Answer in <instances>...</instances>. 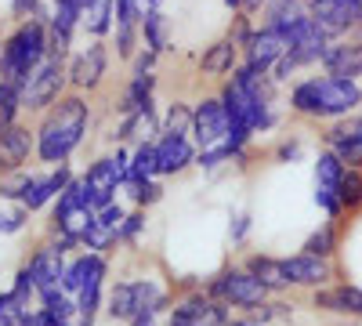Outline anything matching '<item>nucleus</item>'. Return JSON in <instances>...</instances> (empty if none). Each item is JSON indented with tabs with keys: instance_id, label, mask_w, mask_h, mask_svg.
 Here are the masks:
<instances>
[{
	"instance_id": "48",
	"label": "nucleus",
	"mask_w": 362,
	"mask_h": 326,
	"mask_svg": "<svg viewBox=\"0 0 362 326\" xmlns=\"http://www.w3.org/2000/svg\"><path fill=\"white\" fill-rule=\"evenodd\" d=\"M127 326H160V312H141V315H134Z\"/></svg>"
},
{
	"instance_id": "51",
	"label": "nucleus",
	"mask_w": 362,
	"mask_h": 326,
	"mask_svg": "<svg viewBox=\"0 0 362 326\" xmlns=\"http://www.w3.org/2000/svg\"><path fill=\"white\" fill-rule=\"evenodd\" d=\"M62 4H69V8H76L80 15H87L90 8H95V0H62Z\"/></svg>"
},
{
	"instance_id": "9",
	"label": "nucleus",
	"mask_w": 362,
	"mask_h": 326,
	"mask_svg": "<svg viewBox=\"0 0 362 326\" xmlns=\"http://www.w3.org/2000/svg\"><path fill=\"white\" fill-rule=\"evenodd\" d=\"M62 80H66L62 54H47L44 62L25 76V83H22V105L25 109H47L58 98V91H62Z\"/></svg>"
},
{
	"instance_id": "28",
	"label": "nucleus",
	"mask_w": 362,
	"mask_h": 326,
	"mask_svg": "<svg viewBox=\"0 0 362 326\" xmlns=\"http://www.w3.org/2000/svg\"><path fill=\"white\" fill-rule=\"evenodd\" d=\"M148 105H153V76H148V73H134L131 87L124 91L119 109H124V116H134V112H141Z\"/></svg>"
},
{
	"instance_id": "6",
	"label": "nucleus",
	"mask_w": 362,
	"mask_h": 326,
	"mask_svg": "<svg viewBox=\"0 0 362 326\" xmlns=\"http://www.w3.org/2000/svg\"><path fill=\"white\" fill-rule=\"evenodd\" d=\"M127 170H131V160L124 153H116V156H105L98 163H90V170L83 174V192H87V206L90 211H105L112 199V192L119 185H127Z\"/></svg>"
},
{
	"instance_id": "39",
	"label": "nucleus",
	"mask_w": 362,
	"mask_h": 326,
	"mask_svg": "<svg viewBox=\"0 0 362 326\" xmlns=\"http://www.w3.org/2000/svg\"><path fill=\"white\" fill-rule=\"evenodd\" d=\"M11 293L22 301V305H29L37 298V279H33V272H29V264H22V269L15 272V286H11Z\"/></svg>"
},
{
	"instance_id": "4",
	"label": "nucleus",
	"mask_w": 362,
	"mask_h": 326,
	"mask_svg": "<svg viewBox=\"0 0 362 326\" xmlns=\"http://www.w3.org/2000/svg\"><path fill=\"white\" fill-rule=\"evenodd\" d=\"M170 305V298L160 290L156 279H124L109 290V315L119 322H131L141 312H160Z\"/></svg>"
},
{
	"instance_id": "54",
	"label": "nucleus",
	"mask_w": 362,
	"mask_h": 326,
	"mask_svg": "<svg viewBox=\"0 0 362 326\" xmlns=\"http://www.w3.org/2000/svg\"><path fill=\"white\" fill-rule=\"evenodd\" d=\"M225 4H228V8H239V4H243V0H225Z\"/></svg>"
},
{
	"instance_id": "55",
	"label": "nucleus",
	"mask_w": 362,
	"mask_h": 326,
	"mask_svg": "<svg viewBox=\"0 0 362 326\" xmlns=\"http://www.w3.org/2000/svg\"><path fill=\"white\" fill-rule=\"evenodd\" d=\"M355 131H358V134H362V116H358V120H355Z\"/></svg>"
},
{
	"instance_id": "41",
	"label": "nucleus",
	"mask_w": 362,
	"mask_h": 326,
	"mask_svg": "<svg viewBox=\"0 0 362 326\" xmlns=\"http://www.w3.org/2000/svg\"><path fill=\"white\" fill-rule=\"evenodd\" d=\"M131 196H134V203L145 211V206H153V203L163 199V185H160V182H138V185H131Z\"/></svg>"
},
{
	"instance_id": "44",
	"label": "nucleus",
	"mask_w": 362,
	"mask_h": 326,
	"mask_svg": "<svg viewBox=\"0 0 362 326\" xmlns=\"http://www.w3.org/2000/svg\"><path fill=\"white\" fill-rule=\"evenodd\" d=\"M25 218H29L25 206H18V211H11V214H0V232H4V235L22 232V228H25Z\"/></svg>"
},
{
	"instance_id": "13",
	"label": "nucleus",
	"mask_w": 362,
	"mask_h": 326,
	"mask_svg": "<svg viewBox=\"0 0 362 326\" xmlns=\"http://www.w3.org/2000/svg\"><path fill=\"white\" fill-rule=\"evenodd\" d=\"M283 261V272L290 279V286H329L334 279V264L326 257H315V254H293V257H279Z\"/></svg>"
},
{
	"instance_id": "29",
	"label": "nucleus",
	"mask_w": 362,
	"mask_h": 326,
	"mask_svg": "<svg viewBox=\"0 0 362 326\" xmlns=\"http://www.w3.org/2000/svg\"><path fill=\"white\" fill-rule=\"evenodd\" d=\"M337 243H341V235H337V225L329 221V225H319L305 243H300V254H315V257H334L337 254Z\"/></svg>"
},
{
	"instance_id": "18",
	"label": "nucleus",
	"mask_w": 362,
	"mask_h": 326,
	"mask_svg": "<svg viewBox=\"0 0 362 326\" xmlns=\"http://www.w3.org/2000/svg\"><path fill=\"white\" fill-rule=\"evenodd\" d=\"M69 182H73L69 167H62V163H58V170H51L47 177H37V182L29 185V192L22 196V203H18V206H25L29 214H33V211H44V206H47L51 199H58V196H62V189H66Z\"/></svg>"
},
{
	"instance_id": "24",
	"label": "nucleus",
	"mask_w": 362,
	"mask_h": 326,
	"mask_svg": "<svg viewBox=\"0 0 362 326\" xmlns=\"http://www.w3.org/2000/svg\"><path fill=\"white\" fill-rule=\"evenodd\" d=\"M105 272H109V264H105V257H98V264L90 269V279H87V283H83V290L76 293V308H80L76 326H95V315H98V308H102Z\"/></svg>"
},
{
	"instance_id": "3",
	"label": "nucleus",
	"mask_w": 362,
	"mask_h": 326,
	"mask_svg": "<svg viewBox=\"0 0 362 326\" xmlns=\"http://www.w3.org/2000/svg\"><path fill=\"white\" fill-rule=\"evenodd\" d=\"M47 58V37L40 22H22L15 33L4 40V51H0V80L11 83H25V76L33 73L40 62Z\"/></svg>"
},
{
	"instance_id": "46",
	"label": "nucleus",
	"mask_w": 362,
	"mask_h": 326,
	"mask_svg": "<svg viewBox=\"0 0 362 326\" xmlns=\"http://www.w3.org/2000/svg\"><path fill=\"white\" fill-rule=\"evenodd\" d=\"M247 232H250V214H239V218L232 221V243H243Z\"/></svg>"
},
{
	"instance_id": "30",
	"label": "nucleus",
	"mask_w": 362,
	"mask_h": 326,
	"mask_svg": "<svg viewBox=\"0 0 362 326\" xmlns=\"http://www.w3.org/2000/svg\"><path fill=\"white\" fill-rule=\"evenodd\" d=\"M98 257H102V254H90V250H83L80 257H73V261L66 264L62 290H66V293H80V290H83V283L90 279V269L98 264Z\"/></svg>"
},
{
	"instance_id": "22",
	"label": "nucleus",
	"mask_w": 362,
	"mask_h": 326,
	"mask_svg": "<svg viewBox=\"0 0 362 326\" xmlns=\"http://www.w3.org/2000/svg\"><path fill=\"white\" fill-rule=\"evenodd\" d=\"M264 15H268V25H272V29H279L286 40L300 29V22H308V18H312V11H308L305 0H268Z\"/></svg>"
},
{
	"instance_id": "20",
	"label": "nucleus",
	"mask_w": 362,
	"mask_h": 326,
	"mask_svg": "<svg viewBox=\"0 0 362 326\" xmlns=\"http://www.w3.org/2000/svg\"><path fill=\"white\" fill-rule=\"evenodd\" d=\"M196 160V149L185 134H163L156 141V163H160V174H181L189 163Z\"/></svg>"
},
{
	"instance_id": "26",
	"label": "nucleus",
	"mask_w": 362,
	"mask_h": 326,
	"mask_svg": "<svg viewBox=\"0 0 362 326\" xmlns=\"http://www.w3.org/2000/svg\"><path fill=\"white\" fill-rule=\"evenodd\" d=\"M243 269H247L254 279H261V286H264L268 293H279V290H286V286H290V279H286V272H283V261H279V257L250 254Z\"/></svg>"
},
{
	"instance_id": "38",
	"label": "nucleus",
	"mask_w": 362,
	"mask_h": 326,
	"mask_svg": "<svg viewBox=\"0 0 362 326\" xmlns=\"http://www.w3.org/2000/svg\"><path fill=\"white\" fill-rule=\"evenodd\" d=\"M87 29H90V33H109V18H112V0H95V8H90L87 11Z\"/></svg>"
},
{
	"instance_id": "5",
	"label": "nucleus",
	"mask_w": 362,
	"mask_h": 326,
	"mask_svg": "<svg viewBox=\"0 0 362 326\" xmlns=\"http://www.w3.org/2000/svg\"><path fill=\"white\" fill-rule=\"evenodd\" d=\"M221 102H225V109H228V116H232V124H235V127H247L250 134H254V131H268L272 124H276V116L268 112V95L247 87L243 80H232V83L225 87Z\"/></svg>"
},
{
	"instance_id": "1",
	"label": "nucleus",
	"mask_w": 362,
	"mask_h": 326,
	"mask_svg": "<svg viewBox=\"0 0 362 326\" xmlns=\"http://www.w3.org/2000/svg\"><path fill=\"white\" fill-rule=\"evenodd\" d=\"M87 116L90 112H87L83 98H62L37 131V156L44 163H66L73 156V149L83 141Z\"/></svg>"
},
{
	"instance_id": "34",
	"label": "nucleus",
	"mask_w": 362,
	"mask_h": 326,
	"mask_svg": "<svg viewBox=\"0 0 362 326\" xmlns=\"http://www.w3.org/2000/svg\"><path fill=\"white\" fill-rule=\"evenodd\" d=\"M0 326H33V312L22 305L11 290L0 293Z\"/></svg>"
},
{
	"instance_id": "15",
	"label": "nucleus",
	"mask_w": 362,
	"mask_h": 326,
	"mask_svg": "<svg viewBox=\"0 0 362 326\" xmlns=\"http://www.w3.org/2000/svg\"><path fill=\"white\" fill-rule=\"evenodd\" d=\"M286 47H290V40L279 33V29H272V25H264L261 33H254L250 40H247V58L250 62L247 66H254V69H276V62L286 54Z\"/></svg>"
},
{
	"instance_id": "16",
	"label": "nucleus",
	"mask_w": 362,
	"mask_h": 326,
	"mask_svg": "<svg viewBox=\"0 0 362 326\" xmlns=\"http://www.w3.org/2000/svg\"><path fill=\"white\" fill-rule=\"evenodd\" d=\"M315 308L334 312V315H351L362 319V286L337 283V286H319L315 290Z\"/></svg>"
},
{
	"instance_id": "7",
	"label": "nucleus",
	"mask_w": 362,
	"mask_h": 326,
	"mask_svg": "<svg viewBox=\"0 0 362 326\" xmlns=\"http://www.w3.org/2000/svg\"><path fill=\"white\" fill-rule=\"evenodd\" d=\"M322 54H326V29L315 22V18H308V22H300V29L290 37V47H286V54L276 62V76L272 80H290V73L297 69V66H312V62H322Z\"/></svg>"
},
{
	"instance_id": "2",
	"label": "nucleus",
	"mask_w": 362,
	"mask_h": 326,
	"mask_svg": "<svg viewBox=\"0 0 362 326\" xmlns=\"http://www.w3.org/2000/svg\"><path fill=\"white\" fill-rule=\"evenodd\" d=\"M290 105L305 116H348L355 105H362V87L358 80L341 76H312L300 80L290 95Z\"/></svg>"
},
{
	"instance_id": "14",
	"label": "nucleus",
	"mask_w": 362,
	"mask_h": 326,
	"mask_svg": "<svg viewBox=\"0 0 362 326\" xmlns=\"http://www.w3.org/2000/svg\"><path fill=\"white\" fill-rule=\"evenodd\" d=\"M362 0H308L312 18L326 29V33H344L348 25L358 22Z\"/></svg>"
},
{
	"instance_id": "33",
	"label": "nucleus",
	"mask_w": 362,
	"mask_h": 326,
	"mask_svg": "<svg viewBox=\"0 0 362 326\" xmlns=\"http://www.w3.org/2000/svg\"><path fill=\"white\" fill-rule=\"evenodd\" d=\"M235 66V40H218L214 47H210L203 54V73H232Z\"/></svg>"
},
{
	"instance_id": "27",
	"label": "nucleus",
	"mask_w": 362,
	"mask_h": 326,
	"mask_svg": "<svg viewBox=\"0 0 362 326\" xmlns=\"http://www.w3.org/2000/svg\"><path fill=\"white\" fill-rule=\"evenodd\" d=\"M160 174V163H156V141H141L134 156H131V170H127V189L138 185V182H153Z\"/></svg>"
},
{
	"instance_id": "12",
	"label": "nucleus",
	"mask_w": 362,
	"mask_h": 326,
	"mask_svg": "<svg viewBox=\"0 0 362 326\" xmlns=\"http://www.w3.org/2000/svg\"><path fill=\"white\" fill-rule=\"evenodd\" d=\"M228 131H232V116H228L221 98H206V102L196 105V112H192V134H196L199 149H210V145L225 141Z\"/></svg>"
},
{
	"instance_id": "25",
	"label": "nucleus",
	"mask_w": 362,
	"mask_h": 326,
	"mask_svg": "<svg viewBox=\"0 0 362 326\" xmlns=\"http://www.w3.org/2000/svg\"><path fill=\"white\" fill-rule=\"evenodd\" d=\"M105 76V47L102 44H90L87 51H80L69 66V80L76 87H95Z\"/></svg>"
},
{
	"instance_id": "49",
	"label": "nucleus",
	"mask_w": 362,
	"mask_h": 326,
	"mask_svg": "<svg viewBox=\"0 0 362 326\" xmlns=\"http://www.w3.org/2000/svg\"><path fill=\"white\" fill-rule=\"evenodd\" d=\"M11 11H15L18 18H22L25 11H29V15H33V11H37V0H15V4H11Z\"/></svg>"
},
{
	"instance_id": "43",
	"label": "nucleus",
	"mask_w": 362,
	"mask_h": 326,
	"mask_svg": "<svg viewBox=\"0 0 362 326\" xmlns=\"http://www.w3.org/2000/svg\"><path fill=\"white\" fill-rule=\"evenodd\" d=\"M254 312H257V319H261V322H272V319H286V315L293 312V305H283V301H264V305H257Z\"/></svg>"
},
{
	"instance_id": "50",
	"label": "nucleus",
	"mask_w": 362,
	"mask_h": 326,
	"mask_svg": "<svg viewBox=\"0 0 362 326\" xmlns=\"http://www.w3.org/2000/svg\"><path fill=\"white\" fill-rule=\"evenodd\" d=\"M225 326H268V322H261L257 315H247V319H228Z\"/></svg>"
},
{
	"instance_id": "19",
	"label": "nucleus",
	"mask_w": 362,
	"mask_h": 326,
	"mask_svg": "<svg viewBox=\"0 0 362 326\" xmlns=\"http://www.w3.org/2000/svg\"><path fill=\"white\" fill-rule=\"evenodd\" d=\"M326 149L334 153L344 167H358L362 170V134L355 131V120L329 127L326 131Z\"/></svg>"
},
{
	"instance_id": "31",
	"label": "nucleus",
	"mask_w": 362,
	"mask_h": 326,
	"mask_svg": "<svg viewBox=\"0 0 362 326\" xmlns=\"http://www.w3.org/2000/svg\"><path fill=\"white\" fill-rule=\"evenodd\" d=\"M341 211L348 218L362 211V170L358 167H348L341 177Z\"/></svg>"
},
{
	"instance_id": "52",
	"label": "nucleus",
	"mask_w": 362,
	"mask_h": 326,
	"mask_svg": "<svg viewBox=\"0 0 362 326\" xmlns=\"http://www.w3.org/2000/svg\"><path fill=\"white\" fill-rule=\"evenodd\" d=\"M239 8H243V11H247V15H254V11H257V8H261V0H243V4H239Z\"/></svg>"
},
{
	"instance_id": "37",
	"label": "nucleus",
	"mask_w": 362,
	"mask_h": 326,
	"mask_svg": "<svg viewBox=\"0 0 362 326\" xmlns=\"http://www.w3.org/2000/svg\"><path fill=\"white\" fill-rule=\"evenodd\" d=\"M37 177L25 174V170H11V174H0V199H18L29 192V185H33Z\"/></svg>"
},
{
	"instance_id": "36",
	"label": "nucleus",
	"mask_w": 362,
	"mask_h": 326,
	"mask_svg": "<svg viewBox=\"0 0 362 326\" xmlns=\"http://www.w3.org/2000/svg\"><path fill=\"white\" fill-rule=\"evenodd\" d=\"M141 29H145V44H148V51L160 54V51L167 47V18H163L160 11H148V15L141 18Z\"/></svg>"
},
{
	"instance_id": "53",
	"label": "nucleus",
	"mask_w": 362,
	"mask_h": 326,
	"mask_svg": "<svg viewBox=\"0 0 362 326\" xmlns=\"http://www.w3.org/2000/svg\"><path fill=\"white\" fill-rule=\"evenodd\" d=\"M355 33H358V44H362V8H358V22H355Z\"/></svg>"
},
{
	"instance_id": "40",
	"label": "nucleus",
	"mask_w": 362,
	"mask_h": 326,
	"mask_svg": "<svg viewBox=\"0 0 362 326\" xmlns=\"http://www.w3.org/2000/svg\"><path fill=\"white\" fill-rule=\"evenodd\" d=\"M189 131H192L189 105H170L167 109V134H189Z\"/></svg>"
},
{
	"instance_id": "42",
	"label": "nucleus",
	"mask_w": 362,
	"mask_h": 326,
	"mask_svg": "<svg viewBox=\"0 0 362 326\" xmlns=\"http://www.w3.org/2000/svg\"><path fill=\"white\" fill-rule=\"evenodd\" d=\"M73 315L66 312H58V308H37L33 312V326H69Z\"/></svg>"
},
{
	"instance_id": "23",
	"label": "nucleus",
	"mask_w": 362,
	"mask_h": 326,
	"mask_svg": "<svg viewBox=\"0 0 362 326\" xmlns=\"http://www.w3.org/2000/svg\"><path fill=\"white\" fill-rule=\"evenodd\" d=\"M322 69H326V76L358 80L362 76V44H334V47H326Z\"/></svg>"
},
{
	"instance_id": "11",
	"label": "nucleus",
	"mask_w": 362,
	"mask_h": 326,
	"mask_svg": "<svg viewBox=\"0 0 362 326\" xmlns=\"http://www.w3.org/2000/svg\"><path fill=\"white\" fill-rule=\"evenodd\" d=\"M225 322H228V305L210 298V293H189L170 312V326H225Z\"/></svg>"
},
{
	"instance_id": "47",
	"label": "nucleus",
	"mask_w": 362,
	"mask_h": 326,
	"mask_svg": "<svg viewBox=\"0 0 362 326\" xmlns=\"http://www.w3.org/2000/svg\"><path fill=\"white\" fill-rule=\"evenodd\" d=\"M276 156H279L283 163H290V160L300 156V145H297V141H286V145H279V153H276Z\"/></svg>"
},
{
	"instance_id": "35",
	"label": "nucleus",
	"mask_w": 362,
	"mask_h": 326,
	"mask_svg": "<svg viewBox=\"0 0 362 326\" xmlns=\"http://www.w3.org/2000/svg\"><path fill=\"white\" fill-rule=\"evenodd\" d=\"M156 134V116H153V105L134 112V116H124V127H119V138H138V141H148Z\"/></svg>"
},
{
	"instance_id": "32",
	"label": "nucleus",
	"mask_w": 362,
	"mask_h": 326,
	"mask_svg": "<svg viewBox=\"0 0 362 326\" xmlns=\"http://www.w3.org/2000/svg\"><path fill=\"white\" fill-rule=\"evenodd\" d=\"M22 109V87L11 80H0V134L15 127V112Z\"/></svg>"
},
{
	"instance_id": "8",
	"label": "nucleus",
	"mask_w": 362,
	"mask_h": 326,
	"mask_svg": "<svg viewBox=\"0 0 362 326\" xmlns=\"http://www.w3.org/2000/svg\"><path fill=\"white\" fill-rule=\"evenodd\" d=\"M206 293H210V298H218V301H225V305H232V308H250V312L268 301V290L247 269H225V272H218L214 279H210Z\"/></svg>"
},
{
	"instance_id": "10",
	"label": "nucleus",
	"mask_w": 362,
	"mask_h": 326,
	"mask_svg": "<svg viewBox=\"0 0 362 326\" xmlns=\"http://www.w3.org/2000/svg\"><path fill=\"white\" fill-rule=\"evenodd\" d=\"M344 163L334 156V153H319V160H315V203H319V211L334 221V218H341L344 211H341V177H344Z\"/></svg>"
},
{
	"instance_id": "17",
	"label": "nucleus",
	"mask_w": 362,
	"mask_h": 326,
	"mask_svg": "<svg viewBox=\"0 0 362 326\" xmlns=\"http://www.w3.org/2000/svg\"><path fill=\"white\" fill-rule=\"evenodd\" d=\"M29 272L37 279V293L47 290V286H62V276H66V254L58 250L54 243H44L33 257L25 261Z\"/></svg>"
},
{
	"instance_id": "21",
	"label": "nucleus",
	"mask_w": 362,
	"mask_h": 326,
	"mask_svg": "<svg viewBox=\"0 0 362 326\" xmlns=\"http://www.w3.org/2000/svg\"><path fill=\"white\" fill-rule=\"evenodd\" d=\"M33 134H29L25 127H11L0 134V174H11V170H22V163L29 160V153H33Z\"/></svg>"
},
{
	"instance_id": "45",
	"label": "nucleus",
	"mask_w": 362,
	"mask_h": 326,
	"mask_svg": "<svg viewBox=\"0 0 362 326\" xmlns=\"http://www.w3.org/2000/svg\"><path fill=\"white\" fill-rule=\"evenodd\" d=\"M141 228H145V211H138V214H127L124 228H119V243H134Z\"/></svg>"
}]
</instances>
